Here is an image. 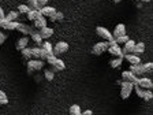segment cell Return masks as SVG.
<instances>
[{"label": "cell", "mask_w": 153, "mask_h": 115, "mask_svg": "<svg viewBox=\"0 0 153 115\" xmlns=\"http://www.w3.org/2000/svg\"><path fill=\"white\" fill-rule=\"evenodd\" d=\"M29 10H30V7H29L27 4H19L18 6V13L19 14H27Z\"/></svg>", "instance_id": "32"}, {"label": "cell", "mask_w": 153, "mask_h": 115, "mask_svg": "<svg viewBox=\"0 0 153 115\" xmlns=\"http://www.w3.org/2000/svg\"><path fill=\"white\" fill-rule=\"evenodd\" d=\"M134 45H135V41H134V40H128V41H126V43H124L123 48H122V52H123V55L133 54Z\"/></svg>", "instance_id": "13"}, {"label": "cell", "mask_w": 153, "mask_h": 115, "mask_svg": "<svg viewBox=\"0 0 153 115\" xmlns=\"http://www.w3.org/2000/svg\"><path fill=\"white\" fill-rule=\"evenodd\" d=\"M44 77L47 81H53V77H55V73L52 70H45L44 71Z\"/></svg>", "instance_id": "35"}, {"label": "cell", "mask_w": 153, "mask_h": 115, "mask_svg": "<svg viewBox=\"0 0 153 115\" xmlns=\"http://www.w3.org/2000/svg\"><path fill=\"white\" fill-rule=\"evenodd\" d=\"M6 104H8V97H7V95L3 90H0V105H6Z\"/></svg>", "instance_id": "31"}, {"label": "cell", "mask_w": 153, "mask_h": 115, "mask_svg": "<svg viewBox=\"0 0 153 115\" xmlns=\"http://www.w3.org/2000/svg\"><path fill=\"white\" fill-rule=\"evenodd\" d=\"M26 15H27V19H29V21H36L38 16H41V13H40V10H33V8H30V10H29V13L26 14Z\"/></svg>", "instance_id": "21"}, {"label": "cell", "mask_w": 153, "mask_h": 115, "mask_svg": "<svg viewBox=\"0 0 153 115\" xmlns=\"http://www.w3.org/2000/svg\"><path fill=\"white\" fill-rule=\"evenodd\" d=\"M41 48H42V49H44L45 52H47L48 55H49V54H53V52H52V49H53V45H52L49 41H42Z\"/></svg>", "instance_id": "24"}, {"label": "cell", "mask_w": 153, "mask_h": 115, "mask_svg": "<svg viewBox=\"0 0 153 115\" xmlns=\"http://www.w3.org/2000/svg\"><path fill=\"white\" fill-rule=\"evenodd\" d=\"M68 111H70L71 115H78V114H81V107L78 104H73Z\"/></svg>", "instance_id": "30"}, {"label": "cell", "mask_w": 153, "mask_h": 115, "mask_svg": "<svg viewBox=\"0 0 153 115\" xmlns=\"http://www.w3.org/2000/svg\"><path fill=\"white\" fill-rule=\"evenodd\" d=\"M4 16H6V15H4V11H3V8L0 7V19H1V18H4Z\"/></svg>", "instance_id": "42"}, {"label": "cell", "mask_w": 153, "mask_h": 115, "mask_svg": "<svg viewBox=\"0 0 153 115\" xmlns=\"http://www.w3.org/2000/svg\"><path fill=\"white\" fill-rule=\"evenodd\" d=\"M122 80H123V81H128V82H131L133 85H137L138 77L134 75L130 70H126V71H123V73H122Z\"/></svg>", "instance_id": "9"}, {"label": "cell", "mask_w": 153, "mask_h": 115, "mask_svg": "<svg viewBox=\"0 0 153 115\" xmlns=\"http://www.w3.org/2000/svg\"><path fill=\"white\" fill-rule=\"evenodd\" d=\"M18 23L16 21H7L6 18H1L0 19V28L6 29V30H16V28H18Z\"/></svg>", "instance_id": "6"}, {"label": "cell", "mask_w": 153, "mask_h": 115, "mask_svg": "<svg viewBox=\"0 0 153 115\" xmlns=\"http://www.w3.org/2000/svg\"><path fill=\"white\" fill-rule=\"evenodd\" d=\"M63 18H64V15H63V13H60V11H56L52 16H49V19H51L52 22H55V21H62Z\"/></svg>", "instance_id": "29"}, {"label": "cell", "mask_w": 153, "mask_h": 115, "mask_svg": "<svg viewBox=\"0 0 153 115\" xmlns=\"http://www.w3.org/2000/svg\"><path fill=\"white\" fill-rule=\"evenodd\" d=\"M137 85L140 86V88H142V89H152V88H153L152 80H150V78H148V77H142V78H140V77H138Z\"/></svg>", "instance_id": "8"}, {"label": "cell", "mask_w": 153, "mask_h": 115, "mask_svg": "<svg viewBox=\"0 0 153 115\" xmlns=\"http://www.w3.org/2000/svg\"><path fill=\"white\" fill-rule=\"evenodd\" d=\"M130 71L134 74L135 77H141L145 74V71H143L142 69V64H130Z\"/></svg>", "instance_id": "14"}, {"label": "cell", "mask_w": 153, "mask_h": 115, "mask_svg": "<svg viewBox=\"0 0 153 115\" xmlns=\"http://www.w3.org/2000/svg\"><path fill=\"white\" fill-rule=\"evenodd\" d=\"M27 1V6L30 7V8H33V10H40L41 7L38 6V3H37V0H26Z\"/></svg>", "instance_id": "34"}, {"label": "cell", "mask_w": 153, "mask_h": 115, "mask_svg": "<svg viewBox=\"0 0 153 115\" xmlns=\"http://www.w3.org/2000/svg\"><path fill=\"white\" fill-rule=\"evenodd\" d=\"M40 36H41V38L44 40V38H49L53 36V29L52 28H48V26H45V28L40 29Z\"/></svg>", "instance_id": "17"}, {"label": "cell", "mask_w": 153, "mask_h": 115, "mask_svg": "<svg viewBox=\"0 0 153 115\" xmlns=\"http://www.w3.org/2000/svg\"><path fill=\"white\" fill-rule=\"evenodd\" d=\"M108 41H100V43H97V44H94L93 45V48H92V54L93 55H101V54H104L107 49H108Z\"/></svg>", "instance_id": "2"}, {"label": "cell", "mask_w": 153, "mask_h": 115, "mask_svg": "<svg viewBox=\"0 0 153 115\" xmlns=\"http://www.w3.org/2000/svg\"><path fill=\"white\" fill-rule=\"evenodd\" d=\"M32 40L33 41L36 43V44H37V47H41V44H42V38H41V36H40V33L37 32V30H36L34 33H32Z\"/></svg>", "instance_id": "23"}, {"label": "cell", "mask_w": 153, "mask_h": 115, "mask_svg": "<svg viewBox=\"0 0 153 115\" xmlns=\"http://www.w3.org/2000/svg\"><path fill=\"white\" fill-rule=\"evenodd\" d=\"M81 115H93L92 110H85V111H81Z\"/></svg>", "instance_id": "41"}, {"label": "cell", "mask_w": 153, "mask_h": 115, "mask_svg": "<svg viewBox=\"0 0 153 115\" xmlns=\"http://www.w3.org/2000/svg\"><path fill=\"white\" fill-rule=\"evenodd\" d=\"M112 1H114V3H120L122 0H112Z\"/></svg>", "instance_id": "44"}, {"label": "cell", "mask_w": 153, "mask_h": 115, "mask_svg": "<svg viewBox=\"0 0 153 115\" xmlns=\"http://www.w3.org/2000/svg\"><path fill=\"white\" fill-rule=\"evenodd\" d=\"M128 40H130V37H128L127 34L120 36V37H116V38H115V41H116V44H124V43L128 41Z\"/></svg>", "instance_id": "33"}, {"label": "cell", "mask_w": 153, "mask_h": 115, "mask_svg": "<svg viewBox=\"0 0 153 115\" xmlns=\"http://www.w3.org/2000/svg\"><path fill=\"white\" fill-rule=\"evenodd\" d=\"M122 63H123V58H115V59H112V60L109 62V64H111L112 69H118V67H120Z\"/></svg>", "instance_id": "25"}, {"label": "cell", "mask_w": 153, "mask_h": 115, "mask_svg": "<svg viewBox=\"0 0 153 115\" xmlns=\"http://www.w3.org/2000/svg\"><path fill=\"white\" fill-rule=\"evenodd\" d=\"M0 1H3V0H0Z\"/></svg>", "instance_id": "45"}, {"label": "cell", "mask_w": 153, "mask_h": 115, "mask_svg": "<svg viewBox=\"0 0 153 115\" xmlns=\"http://www.w3.org/2000/svg\"><path fill=\"white\" fill-rule=\"evenodd\" d=\"M123 59H126V60H127L130 64H140L141 63V58L138 56V55H134V54L124 55Z\"/></svg>", "instance_id": "15"}, {"label": "cell", "mask_w": 153, "mask_h": 115, "mask_svg": "<svg viewBox=\"0 0 153 115\" xmlns=\"http://www.w3.org/2000/svg\"><path fill=\"white\" fill-rule=\"evenodd\" d=\"M143 52H145V44H143L142 41L141 43H135V45H134V49H133V54L134 55H142Z\"/></svg>", "instance_id": "20"}, {"label": "cell", "mask_w": 153, "mask_h": 115, "mask_svg": "<svg viewBox=\"0 0 153 115\" xmlns=\"http://www.w3.org/2000/svg\"><path fill=\"white\" fill-rule=\"evenodd\" d=\"M44 67V60L40 59H30L27 62V70L29 71H40Z\"/></svg>", "instance_id": "3"}, {"label": "cell", "mask_w": 153, "mask_h": 115, "mask_svg": "<svg viewBox=\"0 0 153 115\" xmlns=\"http://www.w3.org/2000/svg\"><path fill=\"white\" fill-rule=\"evenodd\" d=\"M40 13H41L42 16H52L55 13H56V10L53 7H49V6H44L40 8Z\"/></svg>", "instance_id": "18"}, {"label": "cell", "mask_w": 153, "mask_h": 115, "mask_svg": "<svg viewBox=\"0 0 153 115\" xmlns=\"http://www.w3.org/2000/svg\"><path fill=\"white\" fill-rule=\"evenodd\" d=\"M142 69H143V71H145V74L150 73V71L153 70V63H150V62H148V63H143L142 64Z\"/></svg>", "instance_id": "36"}, {"label": "cell", "mask_w": 153, "mask_h": 115, "mask_svg": "<svg viewBox=\"0 0 153 115\" xmlns=\"http://www.w3.org/2000/svg\"><path fill=\"white\" fill-rule=\"evenodd\" d=\"M34 22V28H37V29H42V28H45L47 26V19H45V16H38L36 21H33Z\"/></svg>", "instance_id": "22"}, {"label": "cell", "mask_w": 153, "mask_h": 115, "mask_svg": "<svg viewBox=\"0 0 153 115\" xmlns=\"http://www.w3.org/2000/svg\"><path fill=\"white\" fill-rule=\"evenodd\" d=\"M68 51V44H67L66 41H59L55 44L53 49H52V52H53L55 56H59V55L64 54V52Z\"/></svg>", "instance_id": "4"}, {"label": "cell", "mask_w": 153, "mask_h": 115, "mask_svg": "<svg viewBox=\"0 0 153 115\" xmlns=\"http://www.w3.org/2000/svg\"><path fill=\"white\" fill-rule=\"evenodd\" d=\"M96 33H97V36H100L101 38H104L105 41H109V40H112V33L109 32L107 28H102V26H97L96 28Z\"/></svg>", "instance_id": "5"}, {"label": "cell", "mask_w": 153, "mask_h": 115, "mask_svg": "<svg viewBox=\"0 0 153 115\" xmlns=\"http://www.w3.org/2000/svg\"><path fill=\"white\" fill-rule=\"evenodd\" d=\"M56 59H57V56H55L53 54H49V55L47 56V59H45V60H47L48 63H49V64L52 66V64H53L55 62H56Z\"/></svg>", "instance_id": "37"}, {"label": "cell", "mask_w": 153, "mask_h": 115, "mask_svg": "<svg viewBox=\"0 0 153 115\" xmlns=\"http://www.w3.org/2000/svg\"><path fill=\"white\" fill-rule=\"evenodd\" d=\"M142 99L145 102H149V100L153 99V93H152V89H143V96Z\"/></svg>", "instance_id": "28"}, {"label": "cell", "mask_w": 153, "mask_h": 115, "mask_svg": "<svg viewBox=\"0 0 153 115\" xmlns=\"http://www.w3.org/2000/svg\"><path fill=\"white\" fill-rule=\"evenodd\" d=\"M119 85H120V88H122V89H120V97L123 100L128 99V97H130V95H131V92H133L134 85L131 82H128V81H123V80L119 82Z\"/></svg>", "instance_id": "1"}, {"label": "cell", "mask_w": 153, "mask_h": 115, "mask_svg": "<svg viewBox=\"0 0 153 115\" xmlns=\"http://www.w3.org/2000/svg\"><path fill=\"white\" fill-rule=\"evenodd\" d=\"M27 44H29V37H27V36H23V37H21L18 41H16L15 48L18 49V51H22L23 48L27 47Z\"/></svg>", "instance_id": "16"}, {"label": "cell", "mask_w": 153, "mask_h": 115, "mask_svg": "<svg viewBox=\"0 0 153 115\" xmlns=\"http://www.w3.org/2000/svg\"><path fill=\"white\" fill-rule=\"evenodd\" d=\"M107 51L109 52V54L112 55V56L115 58H123V52H122V48L119 47V44H115V45H111V47H108V49Z\"/></svg>", "instance_id": "10"}, {"label": "cell", "mask_w": 153, "mask_h": 115, "mask_svg": "<svg viewBox=\"0 0 153 115\" xmlns=\"http://www.w3.org/2000/svg\"><path fill=\"white\" fill-rule=\"evenodd\" d=\"M78 115H81V114H78Z\"/></svg>", "instance_id": "46"}, {"label": "cell", "mask_w": 153, "mask_h": 115, "mask_svg": "<svg viewBox=\"0 0 153 115\" xmlns=\"http://www.w3.org/2000/svg\"><path fill=\"white\" fill-rule=\"evenodd\" d=\"M133 89L135 90V93H137L138 97H141V99H142V96H143V89H142V88H140L138 85H134Z\"/></svg>", "instance_id": "38"}, {"label": "cell", "mask_w": 153, "mask_h": 115, "mask_svg": "<svg viewBox=\"0 0 153 115\" xmlns=\"http://www.w3.org/2000/svg\"><path fill=\"white\" fill-rule=\"evenodd\" d=\"M126 34V26L123 23H118V25L115 26L114 32H112V37L116 38V37H120V36H124Z\"/></svg>", "instance_id": "11"}, {"label": "cell", "mask_w": 153, "mask_h": 115, "mask_svg": "<svg viewBox=\"0 0 153 115\" xmlns=\"http://www.w3.org/2000/svg\"><path fill=\"white\" fill-rule=\"evenodd\" d=\"M18 16H19L18 11H10V13L7 14L4 18H6L7 21H11V22H13V21H16V19H18Z\"/></svg>", "instance_id": "27"}, {"label": "cell", "mask_w": 153, "mask_h": 115, "mask_svg": "<svg viewBox=\"0 0 153 115\" xmlns=\"http://www.w3.org/2000/svg\"><path fill=\"white\" fill-rule=\"evenodd\" d=\"M16 30L18 32H21L23 36H27V34H32V33H34L36 30L33 28H30V26L25 25V23H18V28H16Z\"/></svg>", "instance_id": "12"}, {"label": "cell", "mask_w": 153, "mask_h": 115, "mask_svg": "<svg viewBox=\"0 0 153 115\" xmlns=\"http://www.w3.org/2000/svg\"><path fill=\"white\" fill-rule=\"evenodd\" d=\"M6 38H7V36L4 34L3 32H0V45L4 44V41H6Z\"/></svg>", "instance_id": "39"}, {"label": "cell", "mask_w": 153, "mask_h": 115, "mask_svg": "<svg viewBox=\"0 0 153 115\" xmlns=\"http://www.w3.org/2000/svg\"><path fill=\"white\" fill-rule=\"evenodd\" d=\"M66 69V64H64V60H62V59H59L57 58L56 59V62H55L53 64H52V71H62V70H64Z\"/></svg>", "instance_id": "19"}, {"label": "cell", "mask_w": 153, "mask_h": 115, "mask_svg": "<svg viewBox=\"0 0 153 115\" xmlns=\"http://www.w3.org/2000/svg\"><path fill=\"white\" fill-rule=\"evenodd\" d=\"M137 1H142V3H149L150 0H137Z\"/></svg>", "instance_id": "43"}, {"label": "cell", "mask_w": 153, "mask_h": 115, "mask_svg": "<svg viewBox=\"0 0 153 115\" xmlns=\"http://www.w3.org/2000/svg\"><path fill=\"white\" fill-rule=\"evenodd\" d=\"M21 52H22L23 59H26V60H30V59H32V48L26 47V48H23Z\"/></svg>", "instance_id": "26"}, {"label": "cell", "mask_w": 153, "mask_h": 115, "mask_svg": "<svg viewBox=\"0 0 153 115\" xmlns=\"http://www.w3.org/2000/svg\"><path fill=\"white\" fill-rule=\"evenodd\" d=\"M48 56V54L42 49L41 47H34L32 48V58H36V59H40V60H45Z\"/></svg>", "instance_id": "7"}, {"label": "cell", "mask_w": 153, "mask_h": 115, "mask_svg": "<svg viewBox=\"0 0 153 115\" xmlns=\"http://www.w3.org/2000/svg\"><path fill=\"white\" fill-rule=\"evenodd\" d=\"M49 1V0H37V3H38V6L40 7H44V6H47V3Z\"/></svg>", "instance_id": "40"}]
</instances>
